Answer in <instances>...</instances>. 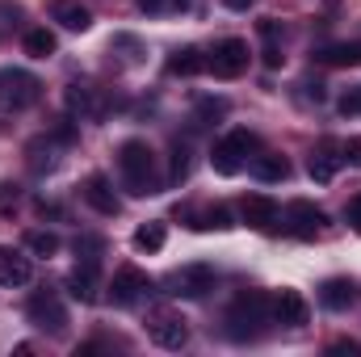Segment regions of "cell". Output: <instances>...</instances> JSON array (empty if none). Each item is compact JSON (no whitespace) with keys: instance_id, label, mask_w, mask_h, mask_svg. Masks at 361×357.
<instances>
[{"instance_id":"obj_1","label":"cell","mask_w":361,"mask_h":357,"mask_svg":"<svg viewBox=\"0 0 361 357\" xmlns=\"http://www.w3.org/2000/svg\"><path fill=\"white\" fill-rule=\"evenodd\" d=\"M223 324H227V337L231 341H257L265 332V324H273V298L265 290L235 294L231 307H227V315H223Z\"/></svg>"},{"instance_id":"obj_2","label":"cell","mask_w":361,"mask_h":357,"mask_svg":"<svg viewBox=\"0 0 361 357\" xmlns=\"http://www.w3.org/2000/svg\"><path fill=\"white\" fill-rule=\"evenodd\" d=\"M118 173L122 185L135 193V198H147V193H160V173H156V152L143 143V139H126L118 147Z\"/></svg>"},{"instance_id":"obj_3","label":"cell","mask_w":361,"mask_h":357,"mask_svg":"<svg viewBox=\"0 0 361 357\" xmlns=\"http://www.w3.org/2000/svg\"><path fill=\"white\" fill-rule=\"evenodd\" d=\"M42 97V80L21 72V68H0V114H17L30 109Z\"/></svg>"},{"instance_id":"obj_4","label":"cell","mask_w":361,"mask_h":357,"mask_svg":"<svg viewBox=\"0 0 361 357\" xmlns=\"http://www.w3.org/2000/svg\"><path fill=\"white\" fill-rule=\"evenodd\" d=\"M248 152H257V135H248V131H231V135H223V139L214 143L210 164H214L219 177H235V173L248 164Z\"/></svg>"},{"instance_id":"obj_5","label":"cell","mask_w":361,"mask_h":357,"mask_svg":"<svg viewBox=\"0 0 361 357\" xmlns=\"http://www.w3.org/2000/svg\"><path fill=\"white\" fill-rule=\"evenodd\" d=\"M210 290H214L210 265H180L164 277V294H173V298H206Z\"/></svg>"},{"instance_id":"obj_6","label":"cell","mask_w":361,"mask_h":357,"mask_svg":"<svg viewBox=\"0 0 361 357\" xmlns=\"http://www.w3.org/2000/svg\"><path fill=\"white\" fill-rule=\"evenodd\" d=\"M248 42L244 38H223L214 51H210V59H206V72H214L219 80H235V76H244L248 72Z\"/></svg>"},{"instance_id":"obj_7","label":"cell","mask_w":361,"mask_h":357,"mask_svg":"<svg viewBox=\"0 0 361 357\" xmlns=\"http://www.w3.org/2000/svg\"><path fill=\"white\" fill-rule=\"evenodd\" d=\"M25 315H30L34 328L51 332V337H59V332L68 328V311H63V303H59L55 290H34L30 303H25Z\"/></svg>"},{"instance_id":"obj_8","label":"cell","mask_w":361,"mask_h":357,"mask_svg":"<svg viewBox=\"0 0 361 357\" xmlns=\"http://www.w3.org/2000/svg\"><path fill=\"white\" fill-rule=\"evenodd\" d=\"M324 210L315 206V202H307V198H298V202H290L286 206V214H281V227L294 236V240H315L319 231H324Z\"/></svg>"},{"instance_id":"obj_9","label":"cell","mask_w":361,"mask_h":357,"mask_svg":"<svg viewBox=\"0 0 361 357\" xmlns=\"http://www.w3.org/2000/svg\"><path fill=\"white\" fill-rule=\"evenodd\" d=\"M147 294H152V277L135 265H122L114 273V282H109V303H114V307H135V303L147 298Z\"/></svg>"},{"instance_id":"obj_10","label":"cell","mask_w":361,"mask_h":357,"mask_svg":"<svg viewBox=\"0 0 361 357\" xmlns=\"http://www.w3.org/2000/svg\"><path fill=\"white\" fill-rule=\"evenodd\" d=\"M147 332H152V341L160 349H185L189 345V324L177 311H152L147 315Z\"/></svg>"},{"instance_id":"obj_11","label":"cell","mask_w":361,"mask_h":357,"mask_svg":"<svg viewBox=\"0 0 361 357\" xmlns=\"http://www.w3.org/2000/svg\"><path fill=\"white\" fill-rule=\"evenodd\" d=\"M341 164H345V143H336V139L315 143L311 156H307V173H311V181H319V185H328V181L336 177Z\"/></svg>"},{"instance_id":"obj_12","label":"cell","mask_w":361,"mask_h":357,"mask_svg":"<svg viewBox=\"0 0 361 357\" xmlns=\"http://www.w3.org/2000/svg\"><path fill=\"white\" fill-rule=\"evenodd\" d=\"M240 219L252 227V231H277V219H281V210H277V202L265 198V193H244L240 198Z\"/></svg>"},{"instance_id":"obj_13","label":"cell","mask_w":361,"mask_h":357,"mask_svg":"<svg viewBox=\"0 0 361 357\" xmlns=\"http://www.w3.org/2000/svg\"><path fill=\"white\" fill-rule=\"evenodd\" d=\"M273 320L277 324H286V328H302L307 320H311V307H307V298L298 294V290H281L277 298H273Z\"/></svg>"},{"instance_id":"obj_14","label":"cell","mask_w":361,"mask_h":357,"mask_svg":"<svg viewBox=\"0 0 361 357\" xmlns=\"http://www.w3.org/2000/svg\"><path fill=\"white\" fill-rule=\"evenodd\" d=\"M80 198L89 202V206L97 210V214H118V210H122V206H118V193H114V185H109V181L101 177V173H92V177L85 181Z\"/></svg>"},{"instance_id":"obj_15","label":"cell","mask_w":361,"mask_h":357,"mask_svg":"<svg viewBox=\"0 0 361 357\" xmlns=\"http://www.w3.org/2000/svg\"><path fill=\"white\" fill-rule=\"evenodd\" d=\"M30 277H34L30 257H21L17 248H4L0 244V286H25Z\"/></svg>"},{"instance_id":"obj_16","label":"cell","mask_w":361,"mask_h":357,"mask_svg":"<svg viewBox=\"0 0 361 357\" xmlns=\"http://www.w3.org/2000/svg\"><path fill=\"white\" fill-rule=\"evenodd\" d=\"M68 290H72V298H80V303H97L101 294V286H97V261H80V265L68 273Z\"/></svg>"},{"instance_id":"obj_17","label":"cell","mask_w":361,"mask_h":357,"mask_svg":"<svg viewBox=\"0 0 361 357\" xmlns=\"http://www.w3.org/2000/svg\"><path fill=\"white\" fill-rule=\"evenodd\" d=\"M51 17H55L63 30H72V34H85L92 25V13L80 0H55V4H51Z\"/></svg>"},{"instance_id":"obj_18","label":"cell","mask_w":361,"mask_h":357,"mask_svg":"<svg viewBox=\"0 0 361 357\" xmlns=\"http://www.w3.org/2000/svg\"><path fill=\"white\" fill-rule=\"evenodd\" d=\"M68 109L76 114V118H97L101 114V92L92 89V85H80V80H72L68 85Z\"/></svg>"},{"instance_id":"obj_19","label":"cell","mask_w":361,"mask_h":357,"mask_svg":"<svg viewBox=\"0 0 361 357\" xmlns=\"http://www.w3.org/2000/svg\"><path fill=\"white\" fill-rule=\"evenodd\" d=\"M248 173L257 181H286L290 177V164L277 152H257V156H248Z\"/></svg>"},{"instance_id":"obj_20","label":"cell","mask_w":361,"mask_h":357,"mask_svg":"<svg viewBox=\"0 0 361 357\" xmlns=\"http://www.w3.org/2000/svg\"><path fill=\"white\" fill-rule=\"evenodd\" d=\"M319 303H324L328 311H345V307L353 303V282H349V277H328V282L319 286Z\"/></svg>"},{"instance_id":"obj_21","label":"cell","mask_w":361,"mask_h":357,"mask_svg":"<svg viewBox=\"0 0 361 357\" xmlns=\"http://www.w3.org/2000/svg\"><path fill=\"white\" fill-rule=\"evenodd\" d=\"M202 68H206V59H202L197 47H180V51H173V59H169V76H197Z\"/></svg>"},{"instance_id":"obj_22","label":"cell","mask_w":361,"mask_h":357,"mask_svg":"<svg viewBox=\"0 0 361 357\" xmlns=\"http://www.w3.org/2000/svg\"><path fill=\"white\" fill-rule=\"evenodd\" d=\"M315 59L332 63V68H353V63H361V47H324V51H315Z\"/></svg>"},{"instance_id":"obj_23","label":"cell","mask_w":361,"mask_h":357,"mask_svg":"<svg viewBox=\"0 0 361 357\" xmlns=\"http://www.w3.org/2000/svg\"><path fill=\"white\" fill-rule=\"evenodd\" d=\"M109 55H122V63H126V68H135V63H139V55H143V47H139V38H135V34H114Z\"/></svg>"},{"instance_id":"obj_24","label":"cell","mask_w":361,"mask_h":357,"mask_svg":"<svg viewBox=\"0 0 361 357\" xmlns=\"http://www.w3.org/2000/svg\"><path fill=\"white\" fill-rule=\"evenodd\" d=\"M135 248L139 253H160L164 248V223H143L135 231Z\"/></svg>"},{"instance_id":"obj_25","label":"cell","mask_w":361,"mask_h":357,"mask_svg":"<svg viewBox=\"0 0 361 357\" xmlns=\"http://www.w3.org/2000/svg\"><path fill=\"white\" fill-rule=\"evenodd\" d=\"M25 55H34V59L55 55V34H51V30H30V34H25Z\"/></svg>"},{"instance_id":"obj_26","label":"cell","mask_w":361,"mask_h":357,"mask_svg":"<svg viewBox=\"0 0 361 357\" xmlns=\"http://www.w3.org/2000/svg\"><path fill=\"white\" fill-rule=\"evenodd\" d=\"M223 114H227V101H223V97H202L197 109H193V126H210V122L223 118Z\"/></svg>"},{"instance_id":"obj_27","label":"cell","mask_w":361,"mask_h":357,"mask_svg":"<svg viewBox=\"0 0 361 357\" xmlns=\"http://www.w3.org/2000/svg\"><path fill=\"white\" fill-rule=\"evenodd\" d=\"M25 248H30L34 257H55V253H59V236H55V231H30V236H25Z\"/></svg>"},{"instance_id":"obj_28","label":"cell","mask_w":361,"mask_h":357,"mask_svg":"<svg viewBox=\"0 0 361 357\" xmlns=\"http://www.w3.org/2000/svg\"><path fill=\"white\" fill-rule=\"evenodd\" d=\"M189 173V143H173V169H169V185L185 181Z\"/></svg>"},{"instance_id":"obj_29","label":"cell","mask_w":361,"mask_h":357,"mask_svg":"<svg viewBox=\"0 0 361 357\" xmlns=\"http://www.w3.org/2000/svg\"><path fill=\"white\" fill-rule=\"evenodd\" d=\"M197 227H219V231H227V227H231V214H227V206H214V210H206V219H202Z\"/></svg>"},{"instance_id":"obj_30","label":"cell","mask_w":361,"mask_h":357,"mask_svg":"<svg viewBox=\"0 0 361 357\" xmlns=\"http://www.w3.org/2000/svg\"><path fill=\"white\" fill-rule=\"evenodd\" d=\"M345 219H349V227H353V231L361 236V193L353 198V202H349V206H345Z\"/></svg>"},{"instance_id":"obj_31","label":"cell","mask_w":361,"mask_h":357,"mask_svg":"<svg viewBox=\"0 0 361 357\" xmlns=\"http://www.w3.org/2000/svg\"><path fill=\"white\" fill-rule=\"evenodd\" d=\"M341 114H361V89L345 92V101H341Z\"/></svg>"},{"instance_id":"obj_32","label":"cell","mask_w":361,"mask_h":357,"mask_svg":"<svg viewBox=\"0 0 361 357\" xmlns=\"http://www.w3.org/2000/svg\"><path fill=\"white\" fill-rule=\"evenodd\" d=\"M345 160L361 169V139H349V143H345Z\"/></svg>"},{"instance_id":"obj_33","label":"cell","mask_w":361,"mask_h":357,"mask_svg":"<svg viewBox=\"0 0 361 357\" xmlns=\"http://www.w3.org/2000/svg\"><path fill=\"white\" fill-rule=\"evenodd\" d=\"M332 353H361V345H357V341H336V345H332Z\"/></svg>"},{"instance_id":"obj_34","label":"cell","mask_w":361,"mask_h":357,"mask_svg":"<svg viewBox=\"0 0 361 357\" xmlns=\"http://www.w3.org/2000/svg\"><path fill=\"white\" fill-rule=\"evenodd\" d=\"M0 202H17V185H8V181H0Z\"/></svg>"},{"instance_id":"obj_35","label":"cell","mask_w":361,"mask_h":357,"mask_svg":"<svg viewBox=\"0 0 361 357\" xmlns=\"http://www.w3.org/2000/svg\"><path fill=\"white\" fill-rule=\"evenodd\" d=\"M164 4H169V0H139V8H143V13H160Z\"/></svg>"},{"instance_id":"obj_36","label":"cell","mask_w":361,"mask_h":357,"mask_svg":"<svg viewBox=\"0 0 361 357\" xmlns=\"http://www.w3.org/2000/svg\"><path fill=\"white\" fill-rule=\"evenodd\" d=\"M223 4L235 8V13H248V8H252V0H223Z\"/></svg>"}]
</instances>
